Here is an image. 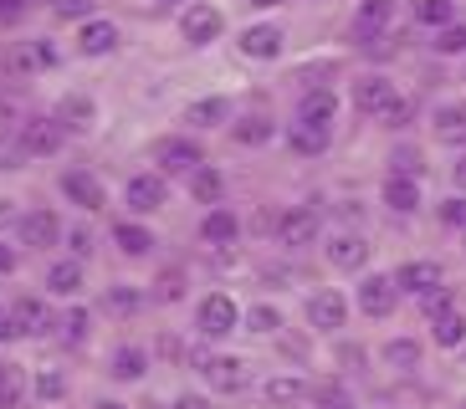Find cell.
Listing matches in <instances>:
<instances>
[{"instance_id":"1","label":"cell","mask_w":466,"mask_h":409,"mask_svg":"<svg viewBox=\"0 0 466 409\" xmlns=\"http://www.w3.org/2000/svg\"><path fill=\"white\" fill-rule=\"evenodd\" d=\"M236 323H241V313H236V302L226 292H210L200 302V333L206 338H226V333H236Z\"/></svg>"},{"instance_id":"2","label":"cell","mask_w":466,"mask_h":409,"mask_svg":"<svg viewBox=\"0 0 466 409\" xmlns=\"http://www.w3.org/2000/svg\"><path fill=\"white\" fill-rule=\"evenodd\" d=\"M52 62H56V52L46 41H21V46H11V56H5V72H11V77H31V72H46Z\"/></svg>"},{"instance_id":"3","label":"cell","mask_w":466,"mask_h":409,"mask_svg":"<svg viewBox=\"0 0 466 409\" xmlns=\"http://www.w3.org/2000/svg\"><path fill=\"white\" fill-rule=\"evenodd\" d=\"M62 134H67V128L56 118H31L26 128H21V149L26 154H56L62 149Z\"/></svg>"},{"instance_id":"4","label":"cell","mask_w":466,"mask_h":409,"mask_svg":"<svg viewBox=\"0 0 466 409\" xmlns=\"http://www.w3.org/2000/svg\"><path fill=\"white\" fill-rule=\"evenodd\" d=\"M200 374H206L210 389H220V394H236L247 384V364L241 358H200Z\"/></svg>"},{"instance_id":"5","label":"cell","mask_w":466,"mask_h":409,"mask_svg":"<svg viewBox=\"0 0 466 409\" xmlns=\"http://www.w3.org/2000/svg\"><path fill=\"white\" fill-rule=\"evenodd\" d=\"M277 241L282 245H313L318 241V210H288L277 220Z\"/></svg>"},{"instance_id":"6","label":"cell","mask_w":466,"mask_h":409,"mask_svg":"<svg viewBox=\"0 0 466 409\" xmlns=\"http://www.w3.org/2000/svg\"><path fill=\"white\" fill-rule=\"evenodd\" d=\"M354 108L359 113H390L395 108V87H390V82L384 77H364V82H354Z\"/></svg>"},{"instance_id":"7","label":"cell","mask_w":466,"mask_h":409,"mask_svg":"<svg viewBox=\"0 0 466 409\" xmlns=\"http://www.w3.org/2000/svg\"><path fill=\"white\" fill-rule=\"evenodd\" d=\"M359 307L370 317H384L395 307V282H390V276H364V282H359Z\"/></svg>"},{"instance_id":"8","label":"cell","mask_w":466,"mask_h":409,"mask_svg":"<svg viewBox=\"0 0 466 409\" xmlns=\"http://www.w3.org/2000/svg\"><path fill=\"white\" fill-rule=\"evenodd\" d=\"M159 164H165L169 175H190V169H200V149H195L190 138H165V144H159Z\"/></svg>"},{"instance_id":"9","label":"cell","mask_w":466,"mask_h":409,"mask_svg":"<svg viewBox=\"0 0 466 409\" xmlns=\"http://www.w3.org/2000/svg\"><path fill=\"white\" fill-rule=\"evenodd\" d=\"M159 204H165V179H159V175H138V179H128V210L149 215V210H159Z\"/></svg>"},{"instance_id":"10","label":"cell","mask_w":466,"mask_h":409,"mask_svg":"<svg viewBox=\"0 0 466 409\" xmlns=\"http://www.w3.org/2000/svg\"><path fill=\"white\" fill-rule=\"evenodd\" d=\"M179 26H185V36H190L195 46H206V41L220 36V11H216V5H190Z\"/></svg>"},{"instance_id":"11","label":"cell","mask_w":466,"mask_h":409,"mask_svg":"<svg viewBox=\"0 0 466 409\" xmlns=\"http://www.w3.org/2000/svg\"><path fill=\"white\" fill-rule=\"evenodd\" d=\"M343 317H349V307H343L339 292H318L313 302H308V323L323 327V333H333V327H343Z\"/></svg>"},{"instance_id":"12","label":"cell","mask_w":466,"mask_h":409,"mask_svg":"<svg viewBox=\"0 0 466 409\" xmlns=\"http://www.w3.org/2000/svg\"><path fill=\"white\" fill-rule=\"evenodd\" d=\"M395 286L431 297V292H441V266H436V261H410V266H400V282Z\"/></svg>"},{"instance_id":"13","label":"cell","mask_w":466,"mask_h":409,"mask_svg":"<svg viewBox=\"0 0 466 409\" xmlns=\"http://www.w3.org/2000/svg\"><path fill=\"white\" fill-rule=\"evenodd\" d=\"M62 190H67L72 204H83V210H103V185H97L93 175H83V169L62 175Z\"/></svg>"},{"instance_id":"14","label":"cell","mask_w":466,"mask_h":409,"mask_svg":"<svg viewBox=\"0 0 466 409\" xmlns=\"http://www.w3.org/2000/svg\"><path fill=\"white\" fill-rule=\"evenodd\" d=\"M21 235H26V245H36V251H46V245H56V235H62V225H56L52 210H31L26 220H21Z\"/></svg>"},{"instance_id":"15","label":"cell","mask_w":466,"mask_h":409,"mask_svg":"<svg viewBox=\"0 0 466 409\" xmlns=\"http://www.w3.org/2000/svg\"><path fill=\"white\" fill-rule=\"evenodd\" d=\"M241 52L267 62V56L282 52V31H277V26H247V31H241Z\"/></svg>"},{"instance_id":"16","label":"cell","mask_w":466,"mask_h":409,"mask_svg":"<svg viewBox=\"0 0 466 409\" xmlns=\"http://www.w3.org/2000/svg\"><path fill=\"white\" fill-rule=\"evenodd\" d=\"M390 15H395V0H364V5H359L354 31H359V36H380V31L390 26Z\"/></svg>"},{"instance_id":"17","label":"cell","mask_w":466,"mask_h":409,"mask_svg":"<svg viewBox=\"0 0 466 409\" xmlns=\"http://www.w3.org/2000/svg\"><path fill=\"white\" fill-rule=\"evenodd\" d=\"M77 46H83L87 56L113 52V46H118V26H113V21H87V26H83V36H77Z\"/></svg>"},{"instance_id":"18","label":"cell","mask_w":466,"mask_h":409,"mask_svg":"<svg viewBox=\"0 0 466 409\" xmlns=\"http://www.w3.org/2000/svg\"><path fill=\"white\" fill-rule=\"evenodd\" d=\"M56 123H62V128H93V97H87V93L62 97V108H56Z\"/></svg>"},{"instance_id":"19","label":"cell","mask_w":466,"mask_h":409,"mask_svg":"<svg viewBox=\"0 0 466 409\" xmlns=\"http://www.w3.org/2000/svg\"><path fill=\"white\" fill-rule=\"evenodd\" d=\"M46 286H52L56 297H77L83 292V266L77 261H56L52 272H46Z\"/></svg>"},{"instance_id":"20","label":"cell","mask_w":466,"mask_h":409,"mask_svg":"<svg viewBox=\"0 0 466 409\" xmlns=\"http://www.w3.org/2000/svg\"><path fill=\"white\" fill-rule=\"evenodd\" d=\"M364 256H370V245L359 241V235H339V241L329 245V261H333V266H343V272L364 266Z\"/></svg>"},{"instance_id":"21","label":"cell","mask_w":466,"mask_h":409,"mask_svg":"<svg viewBox=\"0 0 466 409\" xmlns=\"http://www.w3.org/2000/svg\"><path fill=\"white\" fill-rule=\"evenodd\" d=\"M384 204H390V210H400V215H410L415 204H420V190H415V179L395 175L390 185H384Z\"/></svg>"},{"instance_id":"22","label":"cell","mask_w":466,"mask_h":409,"mask_svg":"<svg viewBox=\"0 0 466 409\" xmlns=\"http://www.w3.org/2000/svg\"><path fill=\"white\" fill-rule=\"evenodd\" d=\"M11 323H15V333H46V307L36 297H21L11 307Z\"/></svg>"},{"instance_id":"23","label":"cell","mask_w":466,"mask_h":409,"mask_svg":"<svg viewBox=\"0 0 466 409\" xmlns=\"http://www.w3.org/2000/svg\"><path fill=\"white\" fill-rule=\"evenodd\" d=\"M236 231H241V225H236L231 210H210L206 225H200V235H206L210 245H231V241H236Z\"/></svg>"},{"instance_id":"24","label":"cell","mask_w":466,"mask_h":409,"mask_svg":"<svg viewBox=\"0 0 466 409\" xmlns=\"http://www.w3.org/2000/svg\"><path fill=\"white\" fill-rule=\"evenodd\" d=\"M21 394H26V374H21V364H0V409H15Z\"/></svg>"},{"instance_id":"25","label":"cell","mask_w":466,"mask_h":409,"mask_svg":"<svg viewBox=\"0 0 466 409\" xmlns=\"http://www.w3.org/2000/svg\"><path fill=\"white\" fill-rule=\"evenodd\" d=\"M288 144H292L298 154H323V149H329V128H313V123H292Z\"/></svg>"},{"instance_id":"26","label":"cell","mask_w":466,"mask_h":409,"mask_svg":"<svg viewBox=\"0 0 466 409\" xmlns=\"http://www.w3.org/2000/svg\"><path fill=\"white\" fill-rule=\"evenodd\" d=\"M298 123H313V128H329L333 123V93H308L302 97V113Z\"/></svg>"},{"instance_id":"27","label":"cell","mask_w":466,"mask_h":409,"mask_svg":"<svg viewBox=\"0 0 466 409\" xmlns=\"http://www.w3.org/2000/svg\"><path fill=\"white\" fill-rule=\"evenodd\" d=\"M436 138L441 144H466V108H441L436 113Z\"/></svg>"},{"instance_id":"28","label":"cell","mask_w":466,"mask_h":409,"mask_svg":"<svg viewBox=\"0 0 466 409\" xmlns=\"http://www.w3.org/2000/svg\"><path fill=\"white\" fill-rule=\"evenodd\" d=\"M144 348H118L113 354V379H144Z\"/></svg>"},{"instance_id":"29","label":"cell","mask_w":466,"mask_h":409,"mask_svg":"<svg viewBox=\"0 0 466 409\" xmlns=\"http://www.w3.org/2000/svg\"><path fill=\"white\" fill-rule=\"evenodd\" d=\"M431 333H436V343H441V348H456V343L466 338V317H461V313H441Z\"/></svg>"},{"instance_id":"30","label":"cell","mask_w":466,"mask_h":409,"mask_svg":"<svg viewBox=\"0 0 466 409\" xmlns=\"http://www.w3.org/2000/svg\"><path fill=\"white\" fill-rule=\"evenodd\" d=\"M113 241L124 245V256H144V251L154 245V235L144 231V225H118V231H113Z\"/></svg>"},{"instance_id":"31","label":"cell","mask_w":466,"mask_h":409,"mask_svg":"<svg viewBox=\"0 0 466 409\" xmlns=\"http://www.w3.org/2000/svg\"><path fill=\"white\" fill-rule=\"evenodd\" d=\"M226 118V97H200V103H190V123L195 128H210V123Z\"/></svg>"},{"instance_id":"32","label":"cell","mask_w":466,"mask_h":409,"mask_svg":"<svg viewBox=\"0 0 466 409\" xmlns=\"http://www.w3.org/2000/svg\"><path fill=\"white\" fill-rule=\"evenodd\" d=\"M190 190H195V200H200V204H216L226 185H220L216 169H195V185H190Z\"/></svg>"},{"instance_id":"33","label":"cell","mask_w":466,"mask_h":409,"mask_svg":"<svg viewBox=\"0 0 466 409\" xmlns=\"http://www.w3.org/2000/svg\"><path fill=\"white\" fill-rule=\"evenodd\" d=\"M415 15H420L425 26L446 31V21H451V0H415Z\"/></svg>"},{"instance_id":"34","label":"cell","mask_w":466,"mask_h":409,"mask_svg":"<svg viewBox=\"0 0 466 409\" xmlns=\"http://www.w3.org/2000/svg\"><path fill=\"white\" fill-rule=\"evenodd\" d=\"M384 358H390L395 368H415V364H420V343H410V338H395L390 348H384Z\"/></svg>"},{"instance_id":"35","label":"cell","mask_w":466,"mask_h":409,"mask_svg":"<svg viewBox=\"0 0 466 409\" xmlns=\"http://www.w3.org/2000/svg\"><path fill=\"white\" fill-rule=\"evenodd\" d=\"M272 134H277V128L267 118H241V123H236V138H241V144H267Z\"/></svg>"},{"instance_id":"36","label":"cell","mask_w":466,"mask_h":409,"mask_svg":"<svg viewBox=\"0 0 466 409\" xmlns=\"http://www.w3.org/2000/svg\"><path fill=\"white\" fill-rule=\"evenodd\" d=\"M267 399H272V404H298L302 384L298 379H272V384H267Z\"/></svg>"},{"instance_id":"37","label":"cell","mask_w":466,"mask_h":409,"mask_svg":"<svg viewBox=\"0 0 466 409\" xmlns=\"http://www.w3.org/2000/svg\"><path fill=\"white\" fill-rule=\"evenodd\" d=\"M62 338H67V343H83L87 338V313H83V307H72V313L62 317Z\"/></svg>"},{"instance_id":"38","label":"cell","mask_w":466,"mask_h":409,"mask_svg":"<svg viewBox=\"0 0 466 409\" xmlns=\"http://www.w3.org/2000/svg\"><path fill=\"white\" fill-rule=\"evenodd\" d=\"M36 394H42V399H62V394H67V379H62V374H52V368H46L42 379H36Z\"/></svg>"},{"instance_id":"39","label":"cell","mask_w":466,"mask_h":409,"mask_svg":"<svg viewBox=\"0 0 466 409\" xmlns=\"http://www.w3.org/2000/svg\"><path fill=\"white\" fill-rule=\"evenodd\" d=\"M247 323H251V333H272V327H282V317H277L272 307H251Z\"/></svg>"},{"instance_id":"40","label":"cell","mask_w":466,"mask_h":409,"mask_svg":"<svg viewBox=\"0 0 466 409\" xmlns=\"http://www.w3.org/2000/svg\"><path fill=\"white\" fill-rule=\"evenodd\" d=\"M108 307H113V313H134V307H138V292H128V286H113V292H108Z\"/></svg>"},{"instance_id":"41","label":"cell","mask_w":466,"mask_h":409,"mask_svg":"<svg viewBox=\"0 0 466 409\" xmlns=\"http://www.w3.org/2000/svg\"><path fill=\"white\" fill-rule=\"evenodd\" d=\"M436 46H441V52H466V26H446Z\"/></svg>"},{"instance_id":"42","label":"cell","mask_w":466,"mask_h":409,"mask_svg":"<svg viewBox=\"0 0 466 409\" xmlns=\"http://www.w3.org/2000/svg\"><path fill=\"white\" fill-rule=\"evenodd\" d=\"M441 220L446 225H466V200H441Z\"/></svg>"},{"instance_id":"43","label":"cell","mask_w":466,"mask_h":409,"mask_svg":"<svg viewBox=\"0 0 466 409\" xmlns=\"http://www.w3.org/2000/svg\"><path fill=\"white\" fill-rule=\"evenodd\" d=\"M179 292H185V276H179V272H165V276H159V297H165V302H175Z\"/></svg>"},{"instance_id":"44","label":"cell","mask_w":466,"mask_h":409,"mask_svg":"<svg viewBox=\"0 0 466 409\" xmlns=\"http://www.w3.org/2000/svg\"><path fill=\"white\" fill-rule=\"evenodd\" d=\"M425 313H431V323H436L441 313H451V292H431V297H425Z\"/></svg>"},{"instance_id":"45","label":"cell","mask_w":466,"mask_h":409,"mask_svg":"<svg viewBox=\"0 0 466 409\" xmlns=\"http://www.w3.org/2000/svg\"><path fill=\"white\" fill-rule=\"evenodd\" d=\"M87 11H93V0H56V15H67V21L72 15H87Z\"/></svg>"},{"instance_id":"46","label":"cell","mask_w":466,"mask_h":409,"mask_svg":"<svg viewBox=\"0 0 466 409\" xmlns=\"http://www.w3.org/2000/svg\"><path fill=\"white\" fill-rule=\"evenodd\" d=\"M26 15V0H0V21H21Z\"/></svg>"},{"instance_id":"47","label":"cell","mask_w":466,"mask_h":409,"mask_svg":"<svg viewBox=\"0 0 466 409\" xmlns=\"http://www.w3.org/2000/svg\"><path fill=\"white\" fill-rule=\"evenodd\" d=\"M400 169H405V179H410L415 169H420V159H415L410 149H405V154H395V175H400Z\"/></svg>"},{"instance_id":"48","label":"cell","mask_w":466,"mask_h":409,"mask_svg":"<svg viewBox=\"0 0 466 409\" xmlns=\"http://www.w3.org/2000/svg\"><path fill=\"white\" fill-rule=\"evenodd\" d=\"M93 251V235L87 231H72V256H87Z\"/></svg>"},{"instance_id":"49","label":"cell","mask_w":466,"mask_h":409,"mask_svg":"<svg viewBox=\"0 0 466 409\" xmlns=\"http://www.w3.org/2000/svg\"><path fill=\"white\" fill-rule=\"evenodd\" d=\"M5 338H15V323H11V313L0 307V343H5Z\"/></svg>"},{"instance_id":"50","label":"cell","mask_w":466,"mask_h":409,"mask_svg":"<svg viewBox=\"0 0 466 409\" xmlns=\"http://www.w3.org/2000/svg\"><path fill=\"white\" fill-rule=\"evenodd\" d=\"M175 409H210V404H206V399H195V394H185V399H179Z\"/></svg>"},{"instance_id":"51","label":"cell","mask_w":466,"mask_h":409,"mask_svg":"<svg viewBox=\"0 0 466 409\" xmlns=\"http://www.w3.org/2000/svg\"><path fill=\"white\" fill-rule=\"evenodd\" d=\"M11 266H15V256H11V251H5V245H0V276L11 272Z\"/></svg>"},{"instance_id":"52","label":"cell","mask_w":466,"mask_h":409,"mask_svg":"<svg viewBox=\"0 0 466 409\" xmlns=\"http://www.w3.org/2000/svg\"><path fill=\"white\" fill-rule=\"evenodd\" d=\"M456 185H461V190H466V159L456 164Z\"/></svg>"},{"instance_id":"53","label":"cell","mask_w":466,"mask_h":409,"mask_svg":"<svg viewBox=\"0 0 466 409\" xmlns=\"http://www.w3.org/2000/svg\"><path fill=\"white\" fill-rule=\"evenodd\" d=\"M251 5H261V11H272V5H282V0H251Z\"/></svg>"},{"instance_id":"54","label":"cell","mask_w":466,"mask_h":409,"mask_svg":"<svg viewBox=\"0 0 466 409\" xmlns=\"http://www.w3.org/2000/svg\"><path fill=\"white\" fill-rule=\"evenodd\" d=\"M5 215H11V204H5V200H0V220H5Z\"/></svg>"},{"instance_id":"55","label":"cell","mask_w":466,"mask_h":409,"mask_svg":"<svg viewBox=\"0 0 466 409\" xmlns=\"http://www.w3.org/2000/svg\"><path fill=\"white\" fill-rule=\"evenodd\" d=\"M97 409H124V404H97Z\"/></svg>"},{"instance_id":"56","label":"cell","mask_w":466,"mask_h":409,"mask_svg":"<svg viewBox=\"0 0 466 409\" xmlns=\"http://www.w3.org/2000/svg\"><path fill=\"white\" fill-rule=\"evenodd\" d=\"M333 409H349V404H333Z\"/></svg>"},{"instance_id":"57","label":"cell","mask_w":466,"mask_h":409,"mask_svg":"<svg viewBox=\"0 0 466 409\" xmlns=\"http://www.w3.org/2000/svg\"><path fill=\"white\" fill-rule=\"evenodd\" d=\"M461 409H466V404H461Z\"/></svg>"}]
</instances>
